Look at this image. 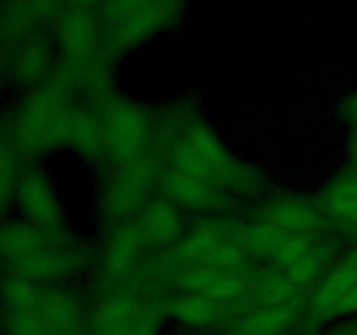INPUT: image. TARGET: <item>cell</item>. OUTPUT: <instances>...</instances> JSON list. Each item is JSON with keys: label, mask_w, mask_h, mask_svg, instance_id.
I'll return each instance as SVG.
<instances>
[]
</instances>
